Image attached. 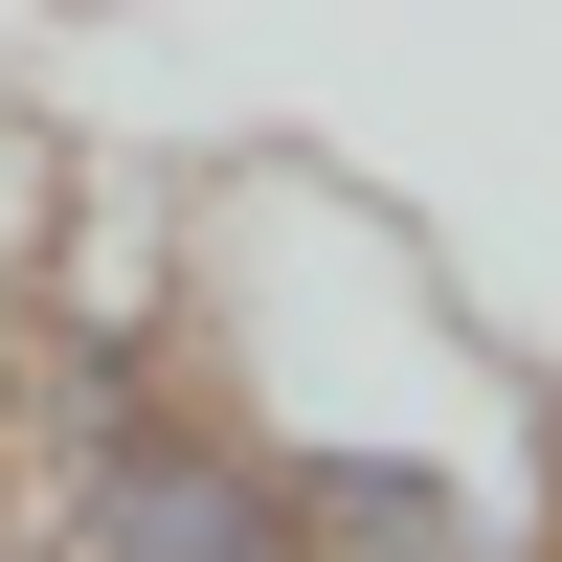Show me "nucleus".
<instances>
[{
	"mask_svg": "<svg viewBox=\"0 0 562 562\" xmlns=\"http://www.w3.org/2000/svg\"><path fill=\"white\" fill-rule=\"evenodd\" d=\"M158 315L225 383L293 562H562V405L450 248L338 158H225L158 203Z\"/></svg>",
	"mask_w": 562,
	"mask_h": 562,
	"instance_id": "obj_1",
	"label": "nucleus"
},
{
	"mask_svg": "<svg viewBox=\"0 0 562 562\" xmlns=\"http://www.w3.org/2000/svg\"><path fill=\"white\" fill-rule=\"evenodd\" d=\"M0 562H293L225 383L158 315V203L90 180L68 293L0 338Z\"/></svg>",
	"mask_w": 562,
	"mask_h": 562,
	"instance_id": "obj_2",
	"label": "nucleus"
},
{
	"mask_svg": "<svg viewBox=\"0 0 562 562\" xmlns=\"http://www.w3.org/2000/svg\"><path fill=\"white\" fill-rule=\"evenodd\" d=\"M68 225H90V158L23 113V90H0V338H23L45 293H68Z\"/></svg>",
	"mask_w": 562,
	"mask_h": 562,
	"instance_id": "obj_3",
	"label": "nucleus"
}]
</instances>
